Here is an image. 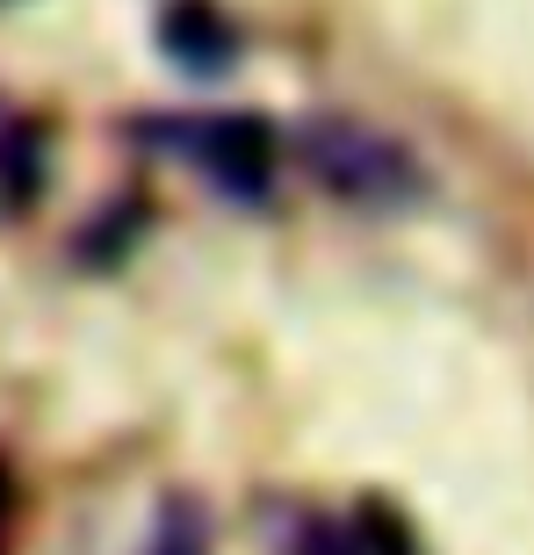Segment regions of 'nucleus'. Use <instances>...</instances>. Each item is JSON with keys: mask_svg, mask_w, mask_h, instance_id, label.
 <instances>
[{"mask_svg": "<svg viewBox=\"0 0 534 555\" xmlns=\"http://www.w3.org/2000/svg\"><path fill=\"white\" fill-rule=\"evenodd\" d=\"M282 555H411V534L383 513V505H361L354 519L304 513L296 527H289Z\"/></svg>", "mask_w": 534, "mask_h": 555, "instance_id": "7ed1b4c3", "label": "nucleus"}, {"mask_svg": "<svg viewBox=\"0 0 534 555\" xmlns=\"http://www.w3.org/2000/svg\"><path fill=\"white\" fill-rule=\"evenodd\" d=\"M160 29H166L160 51L181 65V73H195V80H217V73L239 59V29H231L209 0H181V8H166Z\"/></svg>", "mask_w": 534, "mask_h": 555, "instance_id": "20e7f679", "label": "nucleus"}, {"mask_svg": "<svg viewBox=\"0 0 534 555\" xmlns=\"http://www.w3.org/2000/svg\"><path fill=\"white\" fill-rule=\"evenodd\" d=\"M144 555H209L203 505H188V498H166L160 519H152V541H144Z\"/></svg>", "mask_w": 534, "mask_h": 555, "instance_id": "423d86ee", "label": "nucleus"}, {"mask_svg": "<svg viewBox=\"0 0 534 555\" xmlns=\"http://www.w3.org/2000/svg\"><path fill=\"white\" fill-rule=\"evenodd\" d=\"M138 138L166 159H181L188 173H203L231 203H267L275 195V166H282V138L260 116L239 108H181V116H138Z\"/></svg>", "mask_w": 534, "mask_h": 555, "instance_id": "f257e3e1", "label": "nucleus"}, {"mask_svg": "<svg viewBox=\"0 0 534 555\" xmlns=\"http://www.w3.org/2000/svg\"><path fill=\"white\" fill-rule=\"evenodd\" d=\"M43 188V124L0 102V209H22Z\"/></svg>", "mask_w": 534, "mask_h": 555, "instance_id": "39448f33", "label": "nucleus"}, {"mask_svg": "<svg viewBox=\"0 0 534 555\" xmlns=\"http://www.w3.org/2000/svg\"><path fill=\"white\" fill-rule=\"evenodd\" d=\"M296 159L332 203L347 209H405L427 195V173L397 138L354 124V116H318L296 130Z\"/></svg>", "mask_w": 534, "mask_h": 555, "instance_id": "f03ea898", "label": "nucleus"}]
</instances>
